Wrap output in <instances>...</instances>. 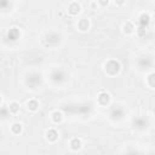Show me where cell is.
I'll use <instances>...</instances> for the list:
<instances>
[{"instance_id":"6da1fadb","label":"cell","mask_w":155,"mask_h":155,"mask_svg":"<svg viewBox=\"0 0 155 155\" xmlns=\"http://www.w3.org/2000/svg\"><path fill=\"white\" fill-rule=\"evenodd\" d=\"M119 70H120V64L116 61H109L106 64V72L109 75H115L116 73H119Z\"/></svg>"},{"instance_id":"7a4b0ae2","label":"cell","mask_w":155,"mask_h":155,"mask_svg":"<svg viewBox=\"0 0 155 155\" xmlns=\"http://www.w3.org/2000/svg\"><path fill=\"white\" fill-rule=\"evenodd\" d=\"M110 101V96L107 93V92H101L98 95V103L102 106H107Z\"/></svg>"},{"instance_id":"3957f363","label":"cell","mask_w":155,"mask_h":155,"mask_svg":"<svg viewBox=\"0 0 155 155\" xmlns=\"http://www.w3.org/2000/svg\"><path fill=\"white\" fill-rule=\"evenodd\" d=\"M46 138L50 142H56L57 138H58V132L56 130H54V128H51V130H49L46 132Z\"/></svg>"},{"instance_id":"277c9868","label":"cell","mask_w":155,"mask_h":155,"mask_svg":"<svg viewBox=\"0 0 155 155\" xmlns=\"http://www.w3.org/2000/svg\"><path fill=\"white\" fill-rule=\"evenodd\" d=\"M70 148L73 150H79L81 148V141L79 138H73L70 141Z\"/></svg>"},{"instance_id":"5b68a950","label":"cell","mask_w":155,"mask_h":155,"mask_svg":"<svg viewBox=\"0 0 155 155\" xmlns=\"http://www.w3.org/2000/svg\"><path fill=\"white\" fill-rule=\"evenodd\" d=\"M72 15H76V14H79L80 12V5L78 4V3H72L69 5V10H68Z\"/></svg>"},{"instance_id":"8992f818","label":"cell","mask_w":155,"mask_h":155,"mask_svg":"<svg viewBox=\"0 0 155 155\" xmlns=\"http://www.w3.org/2000/svg\"><path fill=\"white\" fill-rule=\"evenodd\" d=\"M78 25H79V29L81 32H86L88 29V27H90V23H88V21L86 18H83V20H80V22H79Z\"/></svg>"},{"instance_id":"52a82bcc","label":"cell","mask_w":155,"mask_h":155,"mask_svg":"<svg viewBox=\"0 0 155 155\" xmlns=\"http://www.w3.org/2000/svg\"><path fill=\"white\" fill-rule=\"evenodd\" d=\"M27 108H28L29 110H32V112H35V110L39 108V103H38V101H35V99H30L29 102H27Z\"/></svg>"},{"instance_id":"ba28073f","label":"cell","mask_w":155,"mask_h":155,"mask_svg":"<svg viewBox=\"0 0 155 155\" xmlns=\"http://www.w3.org/2000/svg\"><path fill=\"white\" fill-rule=\"evenodd\" d=\"M9 110H10V113H12V114H16V113L20 110V104H18L17 102H12V103H10Z\"/></svg>"},{"instance_id":"9c48e42d","label":"cell","mask_w":155,"mask_h":155,"mask_svg":"<svg viewBox=\"0 0 155 155\" xmlns=\"http://www.w3.org/2000/svg\"><path fill=\"white\" fill-rule=\"evenodd\" d=\"M122 29H124V32H125L126 34H130V33H132V32H133L135 27H133V24H132L131 22H127L126 24H124Z\"/></svg>"},{"instance_id":"30bf717a","label":"cell","mask_w":155,"mask_h":155,"mask_svg":"<svg viewBox=\"0 0 155 155\" xmlns=\"http://www.w3.org/2000/svg\"><path fill=\"white\" fill-rule=\"evenodd\" d=\"M62 119H63V115H62L61 112H55V113L52 114V121H54V122L58 124V122L62 121Z\"/></svg>"},{"instance_id":"8fae6325","label":"cell","mask_w":155,"mask_h":155,"mask_svg":"<svg viewBox=\"0 0 155 155\" xmlns=\"http://www.w3.org/2000/svg\"><path fill=\"white\" fill-rule=\"evenodd\" d=\"M11 131L15 135H20L22 132V125L21 124H14L11 126Z\"/></svg>"},{"instance_id":"7c38bea8","label":"cell","mask_w":155,"mask_h":155,"mask_svg":"<svg viewBox=\"0 0 155 155\" xmlns=\"http://www.w3.org/2000/svg\"><path fill=\"white\" fill-rule=\"evenodd\" d=\"M148 84L151 87H155V73H153V74H150L148 76Z\"/></svg>"}]
</instances>
